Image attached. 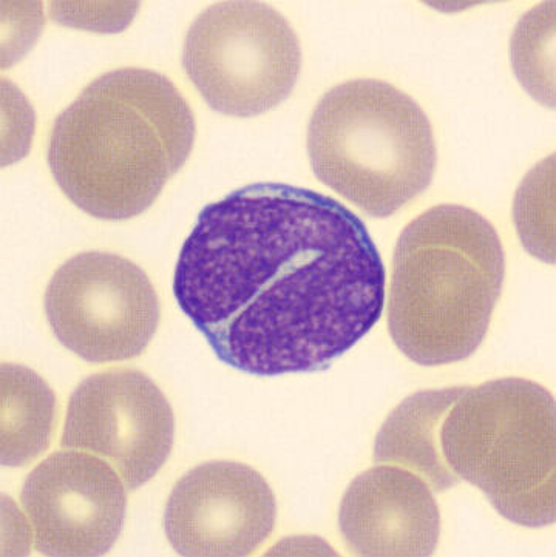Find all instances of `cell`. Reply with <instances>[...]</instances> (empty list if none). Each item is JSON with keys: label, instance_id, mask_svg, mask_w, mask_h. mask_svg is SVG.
<instances>
[{"label": "cell", "instance_id": "cell-5", "mask_svg": "<svg viewBox=\"0 0 556 557\" xmlns=\"http://www.w3.org/2000/svg\"><path fill=\"white\" fill-rule=\"evenodd\" d=\"M555 398L526 379L466 387L440 431L456 478L487 496L503 518L541 529L556 515Z\"/></svg>", "mask_w": 556, "mask_h": 557}, {"label": "cell", "instance_id": "cell-7", "mask_svg": "<svg viewBox=\"0 0 556 557\" xmlns=\"http://www.w3.org/2000/svg\"><path fill=\"white\" fill-rule=\"evenodd\" d=\"M46 313L65 348L90 363H112L145 352L160 323V301L139 265L115 253L84 252L54 272Z\"/></svg>", "mask_w": 556, "mask_h": 557}, {"label": "cell", "instance_id": "cell-8", "mask_svg": "<svg viewBox=\"0 0 556 557\" xmlns=\"http://www.w3.org/2000/svg\"><path fill=\"white\" fill-rule=\"evenodd\" d=\"M175 417L143 372L112 369L84 380L69 401L61 445L104 457L128 490L152 481L171 456Z\"/></svg>", "mask_w": 556, "mask_h": 557}, {"label": "cell", "instance_id": "cell-14", "mask_svg": "<svg viewBox=\"0 0 556 557\" xmlns=\"http://www.w3.org/2000/svg\"><path fill=\"white\" fill-rule=\"evenodd\" d=\"M554 158L529 173L515 199V221L522 245L546 263L555 261Z\"/></svg>", "mask_w": 556, "mask_h": 557}, {"label": "cell", "instance_id": "cell-3", "mask_svg": "<svg viewBox=\"0 0 556 557\" xmlns=\"http://www.w3.org/2000/svg\"><path fill=\"white\" fill-rule=\"evenodd\" d=\"M504 276L503 243L489 220L466 206L427 210L394 249L393 342L421 367L469 359L487 335Z\"/></svg>", "mask_w": 556, "mask_h": 557}, {"label": "cell", "instance_id": "cell-2", "mask_svg": "<svg viewBox=\"0 0 556 557\" xmlns=\"http://www.w3.org/2000/svg\"><path fill=\"white\" fill-rule=\"evenodd\" d=\"M195 120L171 79L145 69L106 73L54 121L51 175L88 215L123 221L141 215L183 168Z\"/></svg>", "mask_w": 556, "mask_h": 557}, {"label": "cell", "instance_id": "cell-11", "mask_svg": "<svg viewBox=\"0 0 556 557\" xmlns=\"http://www.w3.org/2000/svg\"><path fill=\"white\" fill-rule=\"evenodd\" d=\"M338 525L357 556H432L441 536L433 490L397 465L379 463L357 475L342 499Z\"/></svg>", "mask_w": 556, "mask_h": 557}, {"label": "cell", "instance_id": "cell-9", "mask_svg": "<svg viewBox=\"0 0 556 557\" xmlns=\"http://www.w3.org/2000/svg\"><path fill=\"white\" fill-rule=\"evenodd\" d=\"M44 556H102L123 530L127 496L115 470L86 453L51 454L21 494Z\"/></svg>", "mask_w": 556, "mask_h": 557}, {"label": "cell", "instance_id": "cell-12", "mask_svg": "<svg viewBox=\"0 0 556 557\" xmlns=\"http://www.w3.org/2000/svg\"><path fill=\"white\" fill-rule=\"evenodd\" d=\"M464 389L421 391L405 398L375 437L374 462L407 468L429 483L433 492L458 485L459 479L442 457L440 431Z\"/></svg>", "mask_w": 556, "mask_h": 557}, {"label": "cell", "instance_id": "cell-1", "mask_svg": "<svg viewBox=\"0 0 556 557\" xmlns=\"http://www.w3.org/2000/svg\"><path fill=\"white\" fill-rule=\"evenodd\" d=\"M385 265L353 210L259 183L206 206L180 250L173 294L227 367L259 377L325 371L385 306Z\"/></svg>", "mask_w": 556, "mask_h": 557}, {"label": "cell", "instance_id": "cell-4", "mask_svg": "<svg viewBox=\"0 0 556 557\" xmlns=\"http://www.w3.org/2000/svg\"><path fill=\"white\" fill-rule=\"evenodd\" d=\"M308 154L317 178L375 218L394 215L429 189L437 161L425 112L375 79L348 81L320 99Z\"/></svg>", "mask_w": 556, "mask_h": 557}, {"label": "cell", "instance_id": "cell-10", "mask_svg": "<svg viewBox=\"0 0 556 557\" xmlns=\"http://www.w3.org/2000/svg\"><path fill=\"white\" fill-rule=\"evenodd\" d=\"M277 505L248 465L209 462L184 474L165 505L164 527L180 556L252 555L275 527Z\"/></svg>", "mask_w": 556, "mask_h": 557}, {"label": "cell", "instance_id": "cell-13", "mask_svg": "<svg viewBox=\"0 0 556 557\" xmlns=\"http://www.w3.org/2000/svg\"><path fill=\"white\" fill-rule=\"evenodd\" d=\"M2 431L3 467H24L49 448L53 435L57 397L32 369L3 364Z\"/></svg>", "mask_w": 556, "mask_h": 557}, {"label": "cell", "instance_id": "cell-6", "mask_svg": "<svg viewBox=\"0 0 556 557\" xmlns=\"http://www.w3.org/2000/svg\"><path fill=\"white\" fill-rule=\"evenodd\" d=\"M183 65L213 110L252 117L293 94L300 42L289 22L267 3L220 2L202 11L187 33Z\"/></svg>", "mask_w": 556, "mask_h": 557}]
</instances>
